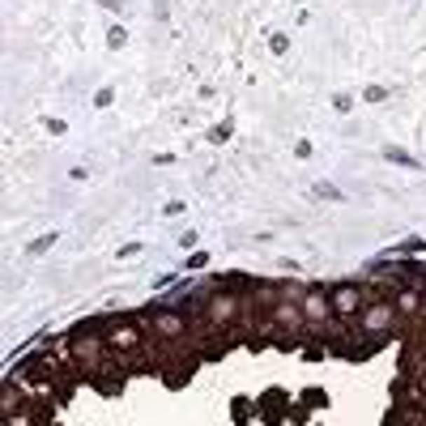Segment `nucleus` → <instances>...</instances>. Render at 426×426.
Returning a JSON list of instances; mask_svg holds the SVG:
<instances>
[{
  "instance_id": "obj_2",
  "label": "nucleus",
  "mask_w": 426,
  "mask_h": 426,
  "mask_svg": "<svg viewBox=\"0 0 426 426\" xmlns=\"http://www.w3.org/2000/svg\"><path fill=\"white\" fill-rule=\"evenodd\" d=\"M388 324H392V307L376 303V307L362 311V329H366V333H380V329H388Z\"/></svg>"
},
{
  "instance_id": "obj_7",
  "label": "nucleus",
  "mask_w": 426,
  "mask_h": 426,
  "mask_svg": "<svg viewBox=\"0 0 426 426\" xmlns=\"http://www.w3.org/2000/svg\"><path fill=\"white\" fill-rule=\"evenodd\" d=\"M51 243H56V235H43V239H34V243H30V256H39V252H43V247H51Z\"/></svg>"
},
{
  "instance_id": "obj_8",
  "label": "nucleus",
  "mask_w": 426,
  "mask_h": 426,
  "mask_svg": "<svg viewBox=\"0 0 426 426\" xmlns=\"http://www.w3.org/2000/svg\"><path fill=\"white\" fill-rule=\"evenodd\" d=\"M388 158H392V163H401V167H413V163H409V153H401V149H388Z\"/></svg>"
},
{
  "instance_id": "obj_5",
  "label": "nucleus",
  "mask_w": 426,
  "mask_h": 426,
  "mask_svg": "<svg viewBox=\"0 0 426 426\" xmlns=\"http://www.w3.org/2000/svg\"><path fill=\"white\" fill-rule=\"evenodd\" d=\"M153 324H158V329H163L167 337H175V333H184V320H179V315H167V311H158V315H153Z\"/></svg>"
},
{
  "instance_id": "obj_3",
  "label": "nucleus",
  "mask_w": 426,
  "mask_h": 426,
  "mask_svg": "<svg viewBox=\"0 0 426 426\" xmlns=\"http://www.w3.org/2000/svg\"><path fill=\"white\" fill-rule=\"evenodd\" d=\"M137 341H141V333L132 324H120V329L106 333V350H137Z\"/></svg>"
},
{
  "instance_id": "obj_4",
  "label": "nucleus",
  "mask_w": 426,
  "mask_h": 426,
  "mask_svg": "<svg viewBox=\"0 0 426 426\" xmlns=\"http://www.w3.org/2000/svg\"><path fill=\"white\" fill-rule=\"evenodd\" d=\"M303 307H307V315H311V320H324V315L333 311V298H329V294H307V303H303Z\"/></svg>"
},
{
  "instance_id": "obj_6",
  "label": "nucleus",
  "mask_w": 426,
  "mask_h": 426,
  "mask_svg": "<svg viewBox=\"0 0 426 426\" xmlns=\"http://www.w3.org/2000/svg\"><path fill=\"white\" fill-rule=\"evenodd\" d=\"M315 196H320V200H341V192H337L329 179H320V184H315Z\"/></svg>"
},
{
  "instance_id": "obj_1",
  "label": "nucleus",
  "mask_w": 426,
  "mask_h": 426,
  "mask_svg": "<svg viewBox=\"0 0 426 426\" xmlns=\"http://www.w3.org/2000/svg\"><path fill=\"white\" fill-rule=\"evenodd\" d=\"M329 298H333V315H358L362 311V290L358 286H337Z\"/></svg>"
}]
</instances>
